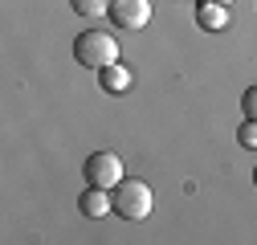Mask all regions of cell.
Wrapping results in <instances>:
<instances>
[{
	"label": "cell",
	"instance_id": "1",
	"mask_svg": "<svg viewBox=\"0 0 257 245\" xmlns=\"http://www.w3.org/2000/svg\"><path fill=\"white\" fill-rule=\"evenodd\" d=\"M110 196H114V212L126 217V221H143L147 212L155 208L151 184H143V180H135V176H122L114 188H110Z\"/></svg>",
	"mask_w": 257,
	"mask_h": 245
},
{
	"label": "cell",
	"instance_id": "2",
	"mask_svg": "<svg viewBox=\"0 0 257 245\" xmlns=\"http://www.w3.org/2000/svg\"><path fill=\"white\" fill-rule=\"evenodd\" d=\"M74 57L86 70H106V66L118 61V41L110 33H102V29H86V33L74 41Z\"/></svg>",
	"mask_w": 257,
	"mask_h": 245
},
{
	"label": "cell",
	"instance_id": "3",
	"mask_svg": "<svg viewBox=\"0 0 257 245\" xmlns=\"http://www.w3.org/2000/svg\"><path fill=\"white\" fill-rule=\"evenodd\" d=\"M86 184H98V188H114L122 180V160L114 151H90L86 156Z\"/></svg>",
	"mask_w": 257,
	"mask_h": 245
},
{
	"label": "cell",
	"instance_id": "4",
	"mask_svg": "<svg viewBox=\"0 0 257 245\" xmlns=\"http://www.w3.org/2000/svg\"><path fill=\"white\" fill-rule=\"evenodd\" d=\"M118 29L135 33V29H147L151 21V0H110V13H106Z\"/></svg>",
	"mask_w": 257,
	"mask_h": 245
},
{
	"label": "cell",
	"instance_id": "5",
	"mask_svg": "<svg viewBox=\"0 0 257 245\" xmlns=\"http://www.w3.org/2000/svg\"><path fill=\"white\" fill-rule=\"evenodd\" d=\"M78 208H82V217H106V212H114V196H110V188L86 184V192L78 196Z\"/></svg>",
	"mask_w": 257,
	"mask_h": 245
},
{
	"label": "cell",
	"instance_id": "6",
	"mask_svg": "<svg viewBox=\"0 0 257 245\" xmlns=\"http://www.w3.org/2000/svg\"><path fill=\"white\" fill-rule=\"evenodd\" d=\"M98 82H102V90H106V94H122V90H131V82H135V70L126 66V61H114V66L98 70Z\"/></svg>",
	"mask_w": 257,
	"mask_h": 245
},
{
	"label": "cell",
	"instance_id": "7",
	"mask_svg": "<svg viewBox=\"0 0 257 245\" xmlns=\"http://www.w3.org/2000/svg\"><path fill=\"white\" fill-rule=\"evenodd\" d=\"M196 21H200V29H208V33H220V29L229 25V5H200Z\"/></svg>",
	"mask_w": 257,
	"mask_h": 245
},
{
	"label": "cell",
	"instance_id": "8",
	"mask_svg": "<svg viewBox=\"0 0 257 245\" xmlns=\"http://www.w3.org/2000/svg\"><path fill=\"white\" fill-rule=\"evenodd\" d=\"M70 9L78 17H106L110 13V0H70Z\"/></svg>",
	"mask_w": 257,
	"mask_h": 245
},
{
	"label": "cell",
	"instance_id": "9",
	"mask_svg": "<svg viewBox=\"0 0 257 245\" xmlns=\"http://www.w3.org/2000/svg\"><path fill=\"white\" fill-rule=\"evenodd\" d=\"M237 139H241V147H257V118H245V122H241Z\"/></svg>",
	"mask_w": 257,
	"mask_h": 245
},
{
	"label": "cell",
	"instance_id": "10",
	"mask_svg": "<svg viewBox=\"0 0 257 245\" xmlns=\"http://www.w3.org/2000/svg\"><path fill=\"white\" fill-rule=\"evenodd\" d=\"M241 110H245V118H257V86H249L241 94Z\"/></svg>",
	"mask_w": 257,
	"mask_h": 245
},
{
	"label": "cell",
	"instance_id": "11",
	"mask_svg": "<svg viewBox=\"0 0 257 245\" xmlns=\"http://www.w3.org/2000/svg\"><path fill=\"white\" fill-rule=\"evenodd\" d=\"M196 5H233V0H196Z\"/></svg>",
	"mask_w": 257,
	"mask_h": 245
},
{
	"label": "cell",
	"instance_id": "12",
	"mask_svg": "<svg viewBox=\"0 0 257 245\" xmlns=\"http://www.w3.org/2000/svg\"><path fill=\"white\" fill-rule=\"evenodd\" d=\"M253 184H257V168H253Z\"/></svg>",
	"mask_w": 257,
	"mask_h": 245
}]
</instances>
